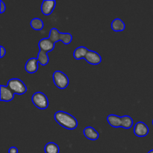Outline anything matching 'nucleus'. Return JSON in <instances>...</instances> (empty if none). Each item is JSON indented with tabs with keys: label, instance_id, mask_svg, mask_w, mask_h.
<instances>
[{
	"label": "nucleus",
	"instance_id": "b1692460",
	"mask_svg": "<svg viewBox=\"0 0 153 153\" xmlns=\"http://www.w3.org/2000/svg\"><path fill=\"white\" fill-rule=\"evenodd\" d=\"M148 153H153V149H152V150H150V151H149V152H148Z\"/></svg>",
	"mask_w": 153,
	"mask_h": 153
},
{
	"label": "nucleus",
	"instance_id": "4be33fe9",
	"mask_svg": "<svg viewBox=\"0 0 153 153\" xmlns=\"http://www.w3.org/2000/svg\"><path fill=\"white\" fill-rule=\"evenodd\" d=\"M0 51H1V53H0V58H2L6 54V50H5V49H4V46H0Z\"/></svg>",
	"mask_w": 153,
	"mask_h": 153
},
{
	"label": "nucleus",
	"instance_id": "2eb2a0df",
	"mask_svg": "<svg viewBox=\"0 0 153 153\" xmlns=\"http://www.w3.org/2000/svg\"><path fill=\"white\" fill-rule=\"evenodd\" d=\"M134 125L133 119L128 115H124L121 117V127L125 129H129Z\"/></svg>",
	"mask_w": 153,
	"mask_h": 153
},
{
	"label": "nucleus",
	"instance_id": "393cba45",
	"mask_svg": "<svg viewBox=\"0 0 153 153\" xmlns=\"http://www.w3.org/2000/svg\"><path fill=\"white\" fill-rule=\"evenodd\" d=\"M152 126H153V120H152Z\"/></svg>",
	"mask_w": 153,
	"mask_h": 153
},
{
	"label": "nucleus",
	"instance_id": "20e7f679",
	"mask_svg": "<svg viewBox=\"0 0 153 153\" xmlns=\"http://www.w3.org/2000/svg\"><path fill=\"white\" fill-rule=\"evenodd\" d=\"M31 100L34 105L40 110L46 109L49 106V100L47 97L42 92L34 93L31 97Z\"/></svg>",
	"mask_w": 153,
	"mask_h": 153
},
{
	"label": "nucleus",
	"instance_id": "1a4fd4ad",
	"mask_svg": "<svg viewBox=\"0 0 153 153\" xmlns=\"http://www.w3.org/2000/svg\"><path fill=\"white\" fill-rule=\"evenodd\" d=\"M56 5L55 0H44L41 4V11L46 16H49L53 12Z\"/></svg>",
	"mask_w": 153,
	"mask_h": 153
},
{
	"label": "nucleus",
	"instance_id": "412c9836",
	"mask_svg": "<svg viewBox=\"0 0 153 153\" xmlns=\"http://www.w3.org/2000/svg\"><path fill=\"white\" fill-rule=\"evenodd\" d=\"M6 10V6L2 0L0 1V13H3Z\"/></svg>",
	"mask_w": 153,
	"mask_h": 153
},
{
	"label": "nucleus",
	"instance_id": "423d86ee",
	"mask_svg": "<svg viewBox=\"0 0 153 153\" xmlns=\"http://www.w3.org/2000/svg\"><path fill=\"white\" fill-rule=\"evenodd\" d=\"M55 43H54L49 37H45L41 39L38 43V46L40 48V51H43L45 52H52L55 47Z\"/></svg>",
	"mask_w": 153,
	"mask_h": 153
},
{
	"label": "nucleus",
	"instance_id": "6ab92c4d",
	"mask_svg": "<svg viewBox=\"0 0 153 153\" xmlns=\"http://www.w3.org/2000/svg\"><path fill=\"white\" fill-rule=\"evenodd\" d=\"M60 31L56 28H52L49 32V38L54 43H58L60 41Z\"/></svg>",
	"mask_w": 153,
	"mask_h": 153
},
{
	"label": "nucleus",
	"instance_id": "f257e3e1",
	"mask_svg": "<svg viewBox=\"0 0 153 153\" xmlns=\"http://www.w3.org/2000/svg\"><path fill=\"white\" fill-rule=\"evenodd\" d=\"M55 120L60 126L68 130H73L78 126L77 120L73 115L63 111L55 112Z\"/></svg>",
	"mask_w": 153,
	"mask_h": 153
},
{
	"label": "nucleus",
	"instance_id": "aec40b11",
	"mask_svg": "<svg viewBox=\"0 0 153 153\" xmlns=\"http://www.w3.org/2000/svg\"><path fill=\"white\" fill-rule=\"evenodd\" d=\"M60 40L65 45H69L73 40V36L70 33H60Z\"/></svg>",
	"mask_w": 153,
	"mask_h": 153
},
{
	"label": "nucleus",
	"instance_id": "f03ea898",
	"mask_svg": "<svg viewBox=\"0 0 153 153\" xmlns=\"http://www.w3.org/2000/svg\"><path fill=\"white\" fill-rule=\"evenodd\" d=\"M52 79H53L55 85L59 89H65L68 87L69 83H70L68 76L60 70L54 72L52 75Z\"/></svg>",
	"mask_w": 153,
	"mask_h": 153
},
{
	"label": "nucleus",
	"instance_id": "7ed1b4c3",
	"mask_svg": "<svg viewBox=\"0 0 153 153\" xmlns=\"http://www.w3.org/2000/svg\"><path fill=\"white\" fill-rule=\"evenodd\" d=\"M7 86L18 95H22L27 92V87L22 80L19 79H11L7 82Z\"/></svg>",
	"mask_w": 153,
	"mask_h": 153
},
{
	"label": "nucleus",
	"instance_id": "f3484780",
	"mask_svg": "<svg viewBox=\"0 0 153 153\" xmlns=\"http://www.w3.org/2000/svg\"><path fill=\"white\" fill-rule=\"evenodd\" d=\"M45 153H59V146L54 142L46 143L44 147Z\"/></svg>",
	"mask_w": 153,
	"mask_h": 153
},
{
	"label": "nucleus",
	"instance_id": "ddd939ff",
	"mask_svg": "<svg viewBox=\"0 0 153 153\" xmlns=\"http://www.w3.org/2000/svg\"><path fill=\"white\" fill-rule=\"evenodd\" d=\"M107 121L109 125L114 128L121 127V117L116 114H109L107 117Z\"/></svg>",
	"mask_w": 153,
	"mask_h": 153
},
{
	"label": "nucleus",
	"instance_id": "4468645a",
	"mask_svg": "<svg viewBox=\"0 0 153 153\" xmlns=\"http://www.w3.org/2000/svg\"><path fill=\"white\" fill-rule=\"evenodd\" d=\"M88 51H89V49H88V48H86L85 46H79L73 52V57L76 60H80L82 59V58H85Z\"/></svg>",
	"mask_w": 153,
	"mask_h": 153
},
{
	"label": "nucleus",
	"instance_id": "39448f33",
	"mask_svg": "<svg viewBox=\"0 0 153 153\" xmlns=\"http://www.w3.org/2000/svg\"><path fill=\"white\" fill-rule=\"evenodd\" d=\"M134 133L137 137H146L148 134H149V128H148L147 125L145 123L137 122V123L134 125Z\"/></svg>",
	"mask_w": 153,
	"mask_h": 153
},
{
	"label": "nucleus",
	"instance_id": "f8f14e48",
	"mask_svg": "<svg viewBox=\"0 0 153 153\" xmlns=\"http://www.w3.org/2000/svg\"><path fill=\"white\" fill-rule=\"evenodd\" d=\"M111 29L114 31L120 32V31H123L125 30L126 25L122 19H120V18H117V19H114L112 21L111 24Z\"/></svg>",
	"mask_w": 153,
	"mask_h": 153
},
{
	"label": "nucleus",
	"instance_id": "9d476101",
	"mask_svg": "<svg viewBox=\"0 0 153 153\" xmlns=\"http://www.w3.org/2000/svg\"><path fill=\"white\" fill-rule=\"evenodd\" d=\"M38 61L36 58H31L27 61L25 65V70L30 74L36 73L38 70Z\"/></svg>",
	"mask_w": 153,
	"mask_h": 153
},
{
	"label": "nucleus",
	"instance_id": "5701e85b",
	"mask_svg": "<svg viewBox=\"0 0 153 153\" xmlns=\"http://www.w3.org/2000/svg\"><path fill=\"white\" fill-rule=\"evenodd\" d=\"M8 153H18L17 148L15 147V146H11V147L9 148Z\"/></svg>",
	"mask_w": 153,
	"mask_h": 153
},
{
	"label": "nucleus",
	"instance_id": "0eeeda50",
	"mask_svg": "<svg viewBox=\"0 0 153 153\" xmlns=\"http://www.w3.org/2000/svg\"><path fill=\"white\" fill-rule=\"evenodd\" d=\"M0 91H1V96H0V100L3 102H10L13 100L14 98V93L7 86L1 85H0Z\"/></svg>",
	"mask_w": 153,
	"mask_h": 153
},
{
	"label": "nucleus",
	"instance_id": "a211bd4d",
	"mask_svg": "<svg viewBox=\"0 0 153 153\" xmlns=\"http://www.w3.org/2000/svg\"><path fill=\"white\" fill-rule=\"evenodd\" d=\"M37 61L38 63L42 66H46V64H48L49 61V55L46 52H43V51H40L38 52V55H37Z\"/></svg>",
	"mask_w": 153,
	"mask_h": 153
},
{
	"label": "nucleus",
	"instance_id": "6e6552de",
	"mask_svg": "<svg viewBox=\"0 0 153 153\" xmlns=\"http://www.w3.org/2000/svg\"><path fill=\"white\" fill-rule=\"evenodd\" d=\"M85 59L87 62L92 65H98L102 61V58L100 54L93 50L88 51Z\"/></svg>",
	"mask_w": 153,
	"mask_h": 153
},
{
	"label": "nucleus",
	"instance_id": "9b49d317",
	"mask_svg": "<svg viewBox=\"0 0 153 153\" xmlns=\"http://www.w3.org/2000/svg\"><path fill=\"white\" fill-rule=\"evenodd\" d=\"M83 134L85 137L91 140H97L100 137V134L94 128L91 126H88L83 130Z\"/></svg>",
	"mask_w": 153,
	"mask_h": 153
},
{
	"label": "nucleus",
	"instance_id": "dca6fc26",
	"mask_svg": "<svg viewBox=\"0 0 153 153\" xmlns=\"http://www.w3.org/2000/svg\"><path fill=\"white\" fill-rule=\"evenodd\" d=\"M30 25L35 31H40L44 27V22L40 18H34L31 20Z\"/></svg>",
	"mask_w": 153,
	"mask_h": 153
}]
</instances>
